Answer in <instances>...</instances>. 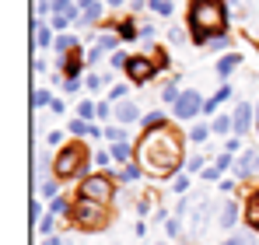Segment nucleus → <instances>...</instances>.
Returning a JSON list of instances; mask_svg holds the SVG:
<instances>
[{
  "label": "nucleus",
  "instance_id": "f257e3e1",
  "mask_svg": "<svg viewBox=\"0 0 259 245\" xmlns=\"http://www.w3.org/2000/svg\"><path fill=\"white\" fill-rule=\"evenodd\" d=\"M137 154H140V161H144V172H151V175H158V179L179 172L182 165L189 161V158L182 154V137L175 133L172 126L147 130L144 140H140V147H137Z\"/></svg>",
  "mask_w": 259,
  "mask_h": 245
},
{
  "label": "nucleus",
  "instance_id": "f03ea898",
  "mask_svg": "<svg viewBox=\"0 0 259 245\" xmlns=\"http://www.w3.org/2000/svg\"><path fill=\"white\" fill-rule=\"evenodd\" d=\"M186 25H189L196 42H210V35L221 39L228 32V7H224V0H189Z\"/></svg>",
  "mask_w": 259,
  "mask_h": 245
},
{
  "label": "nucleus",
  "instance_id": "7ed1b4c3",
  "mask_svg": "<svg viewBox=\"0 0 259 245\" xmlns=\"http://www.w3.org/2000/svg\"><path fill=\"white\" fill-rule=\"evenodd\" d=\"M88 172V147L84 144H70V147H63L60 154H56V161H53V175L56 179H77V175H84Z\"/></svg>",
  "mask_w": 259,
  "mask_h": 245
},
{
  "label": "nucleus",
  "instance_id": "20e7f679",
  "mask_svg": "<svg viewBox=\"0 0 259 245\" xmlns=\"http://www.w3.org/2000/svg\"><path fill=\"white\" fill-rule=\"evenodd\" d=\"M70 221H74L81 231H102V224H105V207L91 203V200H77V203L70 207Z\"/></svg>",
  "mask_w": 259,
  "mask_h": 245
},
{
  "label": "nucleus",
  "instance_id": "39448f33",
  "mask_svg": "<svg viewBox=\"0 0 259 245\" xmlns=\"http://www.w3.org/2000/svg\"><path fill=\"white\" fill-rule=\"evenodd\" d=\"M112 196H116V189H112V179L109 175H84L81 179V200H91V203H112Z\"/></svg>",
  "mask_w": 259,
  "mask_h": 245
},
{
  "label": "nucleus",
  "instance_id": "423d86ee",
  "mask_svg": "<svg viewBox=\"0 0 259 245\" xmlns=\"http://www.w3.org/2000/svg\"><path fill=\"white\" fill-rule=\"evenodd\" d=\"M203 102H207V98H203L200 91L186 88V91H182V98L175 102V116H179V119H193V116H200V112H203Z\"/></svg>",
  "mask_w": 259,
  "mask_h": 245
},
{
  "label": "nucleus",
  "instance_id": "0eeeda50",
  "mask_svg": "<svg viewBox=\"0 0 259 245\" xmlns=\"http://www.w3.org/2000/svg\"><path fill=\"white\" fill-rule=\"evenodd\" d=\"M154 70H158V63H154V60H147V56H130V63H126V74H130V81H133V84L151 81V77H154Z\"/></svg>",
  "mask_w": 259,
  "mask_h": 245
},
{
  "label": "nucleus",
  "instance_id": "6e6552de",
  "mask_svg": "<svg viewBox=\"0 0 259 245\" xmlns=\"http://www.w3.org/2000/svg\"><path fill=\"white\" fill-rule=\"evenodd\" d=\"M210 217H214V203H210V200H200V203L193 207V214H189V231H193V235L200 238V235L207 231Z\"/></svg>",
  "mask_w": 259,
  "mask_h": 245
},
{
  "label": "nucleus",
  "instance_id": "1a4fd4ad",
  "mask_svg": "<svg viewBox=\"0 0 259 245\" xmlns=\"http://www.w3.org/2000/svg\"><path fill=\"white\" fill-rule=\"evenodd\" d=\"M231 116H235V137H245V133H249V126L256 123L252 105H249V102H238V109H235Z\"/></svg>",
  "mask_w": 259,
  "mask_h": 245
},
{
  "label": "nucleus",
  "instance_id": "9d476101",
  "mask_svg": "<svg viewBox=\"0 0 259 245\" xmlns=\"http://www.w3.org/2000/svg\"><path fill=\"white\" fill-rule=\"evenodd\" d=\"M235 175H259V151H256V147H252V151H245V154L238 158Z\"/></svg>",
  "mask_w": 259,
  "mask_h": 245
},
{
  "label": "nucleus",
  "instance_id": "9b49d317",
  "mask_svg": "<svg viewBox=\"0 0 259 245\" xmlns=\"http://www.w3.org/2000/svg\"><path fill=\"white\" fill-rule=\"evenodd\" d=\"M112 119H119L123 126H133V123L144 119V116H140V109H137L133 102H119V105H116V116H112Z\"/></svg>",
  "mask_w": 259,
  "mask_h": 245
},
{
  "label": "nucleus",
  "instance_id": "f8f14e48",
  "mask_svg": "<svg viewBox=\"0 0 259 245\" xmlns=\"http://www.w3.org/2000/svg\"><path fill=\"white\" fill-rule=\"evenodd\" d=\"M238 63H242V56H238V53L221 56V60H217V77H221V81H224V77H231V74L238 70Z\"/></svg>",
  "mask_w": 259,
  "mask_h": 245
},
{
  "label": "nucleus",
  "instance_id": "ddd939ff",
  "mask_svg": "<svg viewBox=\"0 0 259 245\" xmlns=\"http://www.w3.org/2000/svg\"><path fill=\"white\" fill-rule=\"evenodd\" d=\"M245 224H249L252 231H259V189L245 200Z\"/></svg>",
  "mask_w": 259,
  "mask_h": 245
},
{
  "label": "nucleus",
  "instance_id": "4468645a",
  "mask_svg": "<svg viewBox=\"0 0 259 245\" xmlns=\"http://www.w3.org/2000/svg\"><path fill=\"white\" fill-rule=\"evenodd\" d=\"M56 63L63 67L67 81H70V77H81V67H84V60H77V56H63V60H56Z\"/></svg>",
  "mask_w": 259,
  "mask_h": 245
},
{
  "label": "nucleus",
  "instance_id": "2eb2a0df",
  "mask_svg": "<svg viewBox=\"0 0 259 245\" xmlns=\"http://www.w3.org/2000/svg\"><path fill=\"white\" fill-rule=\"evenodd\" d=\"M109 154H112V161L130 165V154H133V147H130V140H119V144H112V147H109Z\"/></svg>",
  "mask_w": 259,
  "mask_h": 245
},
{
  "label": "nucleus",
  "instance_id": "dca6fc26",
  "mask_svg": "<svg viewBox=\"0 0 259 245\" xmlns=\"http://www.w3.org/2000/svg\"><path fill=\"white\" fill-rule=\"evenodd\" d=\"M235 221H238V207L228 200V203L221 207V228H235Z\"/></svg>",
  "mask_w": 259,
  "mask_h": 245
},
{
  "label": "nucleus",
  "instance_id": "f3484780",
  "mask_svg": "<svg viewBox=\"0 0 259 245\" xmlns=\"http://www.w3.org/2000/svg\"><path fill=\"white\" fill-rule=\"evenodd\" d=\"M140 175H144V168H140V165H123V168L116 172V179H119V182H137Z\"/></svg>",
  "mask_w": 259,
  "mask_h": 245
},
{
  "label": "nucleus",
  "instance_id": "a211bd4d",
  "mask_svg": "<svg viewBox=\"0 0 259 245\" xmlns=\"http://www.w3.org/2000/svg\"><path fill=\"white\" fill-rule=\"evenodd\" d=\"M210 130H214V133H235V116H217V119L210 123Z\"/></svg>",
  "mask_w": 259,
  "mask_h": 245
},
{
  "label": "nucleus",
  "instance_id": "6ab92c4d",
  "mask_svg": "<svg viewBox=\"0 0 259 245\" xmlns=\"http://www.w3.org/2000/svg\"><path fill=\"white\" fill-rule=\"evenodd\" d=\"M221 245H256V235L252 231H238V235H228Z\"/></svg>",
  "mask_w": 259,
  "mask_h": 245
},
{
  "label": "nucleus",
  "instance_id": "aec40b11",
  "mask_svg": "<svg viewBox=\"0 0 259 245\" xmlns=\"http://www.w3.org/2000/svg\"><path fill=\"white\" fill-rule=\"evenodd\" d=\"M161 126H168V116H165V112H151V116H144V130H161Z\"/></svg>",
  "mask_w": 259,
  "mask_h": 245
},
{
  "label": "nucleus",
  "instance_id": "412c9836",
  "mask_svg": "<svg viewBox=\"0 0 259 245\" xmlns=\"http://www.w3.org/2000/svg\"><path fill=\"white\" fill-rule=\"evenodd\" d=\"M95 116H98V102H81V105H77V119L91 123Z\"/></svg>",
  "mask_w": 259,
  "mask_h": 245
},
{
  "label": "nucleus",
  "instance_id": "4be33fe9",
  "mask_svg": "<svg viewBox=\"0 0 259 245\" xmlns=\"http://www.w3.org/2000/svg\"><path fill=\"white\" fill-rule=\"evenodd\" d=\"M116 32H119V39H126V42H133V39H140V28H137V25H133V21H123V25H119V28H116Z\"/></svg>",
  "mask_w": 259,
  "mask_h": 245
},
{
  "label": "nucleus",
  "instance_id": "5701e85b",
  "mask_svg": "<svg viewBox=\"0 0 259 245\" xmlns=\"http://www.w3.org/2000/svg\"><path fill=\"white\" fill-rule=\"evenodd\" d=\"M98 14H102V4L95 0L91 7H84V14H81V21H77V25H95V21H98Z\"/></svg>",
  "mask_w": 259,
  "mask_h": 245
},
{
  "label": "nucleus",
  "instance_id": "b1692460",
  "mask_svg": "<svg viewBox=\"0 0 259 245\" xmlns=\"http://www.w3.org/2000/svg\"><path fill=\"white\" fill-rule=\"evenodd\" d=\"M35 42H39V46H56V42H53V28H46V25H35Z\"/></svg>",
  "mask_w": 259,
  "mask_h": 245
},
{
  "label": "nucleus",
  "instance_id": "393cba45",
  "mask_svg": "<svg viewBox=\"0 0 259 245\" xmlns=\"http://www.w3.org/2000/svg\"><path fill=\"white\" fill-rule=\"evenodd\" d=\"M207 137H210V126H203V123H196V126L189 130V140H193V144H203Z\"/></svg>",
  "mask_w": 259,
  "mask_h": 245
},
{
  "label": "nucleus",
  "instance_id": "a878e982",
  "mask_svg": "<svg viewBox=\"0 0 259 245\" xmlns=\"http://www.w3.org/2000/svg\"><path fill=\"white\" fill-rule=\"evenodd\" d=\"M147 7H151L154 14H161V18L172 14V0H147Z\"/></svg>",
  "mask_w": 259,
  "mask_h": 245
},
{
  "label": "nucleus",
  "instance_id": "bb28decb",
  "mask_svg": "<svg viewBox=\"0 0 259 245\" xmlns=\"http://www.w3.org/2000/svg\"><path fill=\"white\" fill-rule=\"evenodd\" d=\"M74 21H81L77 14H53V28L60 32V28H67V25H74Z\"/></svg>",
  "mask_w": 259,
  "mask_h": 245
},
{
  "label": "nucleus",
  "instance_id": "cd10ccee",
  "mask_svg": "<svg viewBox=\"0 0 259 245\" xmlns=\"http://www.w3.org/2000/svg\"><path fill=\"white\" fill-rule=\"evenodd\" d=\"M53 14H77V4H70V0H53Z\"/></svg>",
  "mask_w": 259,
  "mask_h": 245
},
{
  "label": "nucleus",
  "instance_id": "c85d7f7f",
  "mask_svg": "<svg viewBox=\"0 0 259 245\" xmlns=\"http://www.w3.org/2000/svg\"><path fill=\"white\" fill-rule=\"evenodd\" d=\"M70 133H74V137H91V123H84V119H70Z\"/></svg>",
  "mask_w": 259,
  "mask_h": 245
},
{
  "label": "nucleus",
  "instance_id": "c756f323",
  "mask_svg": "<svg viewBox=\"0 0 259 245\" xmlns=\"http://www.w3.org/2000/svg\"><path fill=\"white\" fill-rule=\"evenodd\" d=\"M53 102H56V98H53L49 91H35V95H32V105H35V109H46V105H53Z\"/></svg>",
  "mask_w": 259,
  "mask_h": 245
},
{
  "label": "nucleus",
  "instance_id": "7c9ffc66",
  "mask_svg": "<svg viewBox=\"0 0 259 245\" xmlns=\"http://www.w3.org/2000/svg\"><path fill=\"white\" fill-rule=\"evenodd\" d=\"M105 84H109V74H91V77H88V88H91L95 95H98V88H105Z\"/></svg>",
  "mask_w": 259,
  "mask_h": 245
},
{
  "label": "nucleus",
  "instance_id": "2f4dec72",
  "mask_svg": "<svg viewBox=\"0 0 259 245\" xmlns=\"http://www.w3.org/2000/svg\"><path fill=\"white\" fill-rule=\"evenodd\" d=\"M105 140L119 144V140H126V130H123V126H109V130H105Z\"/></svg>",
  "mask_w": 259,
  "mask_h": 245
},
{
  "label": "nucleus",
  "instance_id": "473e14b6",
  "mask_svg": "<svg viewBox=\"0 0 259 245\" xmlns=\"http://www.w3.org/2000/svg\"><path fill=\"white\" fill-rule=\"evenodd\" d=\"M49 214H53V217H56V214H70V207H67V200L56 196V200H49Z\"/></svg>",
  "mask_w": 259,
  "mask_h": 245
},
{
  "label": "nucleus",
  "instance_id": "72a5a7b5",
  "mask_svg": "<svg viewBox=\"0 0 259 245\" xmlns=\"http://www.w3.org/2000/svg\"><path fill=\"white\" fill-rule=\"evenodd\" d=\"M161 98H165V102H179V98H182V91H179V88H175V84H168V88H161Z\"/></svg>",
  "mask_w": 259,
  "mask_h": 245
},
{
  "label": "nucleus",
  "instance_id": "f704fd0d",
  "mask_svg": "<svg viewBox=\"0 0 259 245\" xmlns=\"http://www.w3.org/2000/svg\"><path fill=\"white\" fill-rule=\"evenodd\" d=\"M42 196L46 200H56V179H42Z\"/></svg>",
  "mask_w": 259,
  "mask_h": 245
},
{
  "label": "nucleus",
  "instance_id": "c9c22d12",
  "mask_svg": "<svg viewBox=\"0 0 259 245\" xmlns=\"http://www.w3.org/2000/svg\"><path fill=\"white\" fill-rule=\"evenodd\" d=\"M39 231H42L46 238H49V235H53V231H56V221H53V214H49V217H42V221H39Z\"/></svg>",
  "mask_w": 259,
  "mask_h": 245
},
{
  "label": "nucleus",
  "instance_id": "e433bc0d",
  "mask_svg": "<svg viewBox=\"0 0 259 245\" xmlns=\"http://www.w3.org/2000/svg\"><path fill=\"white\" fill-rule=\"evenodd\" d=\"M231 165H235V161H231V154H228V151H224V154H217L214 168H217V172H228V168H231Z\"/></svg>",
  "mask_w": 259,
  "mask_h": 245
},
{
  "label": "nucleus",
  "instance_id": "4c0bfd02",
  "mask_svg": "<svg viewBox=\"0 0 259 245\" xmlns=\"http://www.w3.org/2000/svg\"><path fill=\"white\" fill-rule=\"evenodd\" d=\"M109 63H112V67H116V70H123V67H126V63H130V56H126V53H119V49H116V53H112V60H109Z\"/></svg>",
  "mask_w": 259,
  "mask_h": 245
},
{
  "label": "nucleus",
  "instance_id": "58836bf2",
  "mask_svg": "<svg viewBox=\"0 0 259 245\" xmlns=\"http://www.w3.org/2000/svg\"><path fill=\"white\" fill-rule=\"evenodd\" d=\"M95 46H98L102 53H109V49H116V39H112V35H98V42H95Z\"/></svg>",
  "mask_w": 259,
  "mask_h": 245
},
{
  "label": "nucleus",
  "instance_id": "ea45409f",
  "mask_svg": "<svg viewBox=\"0 0 259 245\" xmlns=\"http://www.w3.org/2000/svg\"><path fill=\"white\" fill-rule=\"evenodd\" d=\"M165 231H168L172 238H179V235H182V221H179V217H172V221L165 224Z\"/></svg>",
  "mask_w": 259,
  "mask_h": 245
},
{
  "label": "nucleus",
  "instance_id": "a19ab883",
  "mask_svg": "<svg viewBox=\"0 0 259 245\" xmlns=\"http://www.w3.org/2000/svg\"><path fill=\"white\" fill-rule=\"evenodd\" d=\"M81 88H84V84H81V77H70V81L63 84V91H67V95H77Z\"/></svg>",
  "mask_w": 259,
  "mask_h": 245
},
{
  "label": "nucleus",
  "instance_id": "79ce46f5",
  "mask_svg": "<svg viewBox=\"0 0 259 245\" xmlns=\"http://www.w3.org/2000/svg\"><path fill=\"white\" fill-rule=\"evenodd\" d=\"M200 168H203V158H200V154H196V158H189V161H186V172H200Z\"/></svg>",
  "mask_w": 259,
  "mask_h": 245
},
{
  "label": "nucleus",
  "instance_id": "37998d69",
  "mask_svg": "<svg viewBox=\"0 0 259 245\" xmlns=\"http://www.w3.org/2000/svg\"><path fill=\"white\" fill-rule=\"evenodd\" d=\"M186 189H189V175H179L175 179V193H186Z\"/></svg>",
  "mask_w": 259,
  "mask_h": 245
},
{
  "label": "nucleus",
  "instance_id": "c03bdc74",
  "mask_svg": "<svg viewBox=\"0 0 259 245\" xmlns=\"http://www.w3.org/2000/svg\"><path fill=\"white\" fill-rule=\"evenodd\" d=\"M175 214H179V217H186V214H189V196H182V200H179V207H175Z\"/></svg>",
  "mask_w": 259,
  "mask_h": 245
},
{
  "label": "nucleus",
  "instance_id": "a18cd8bd",
  "mask_svg": "<svg viewBox=\"0 0 259 245\" xmlns=\"http://www.w3.org/2000/svg\"><path fill=\"white\" fill-rule=\"evenodd\" d=\"M112 161V154H109V151H98V154H95V165H98V168H102V165H109Z\"/></svg>",
  "mask_w": 259,
  "mask_h": 245
},
{
  "label": "nucleus",
  "instance_id": "49530a36",
  "mask_svg": "<svg viewBox=\"0 0 259 245\" xmlns=\"http://www.w3.org/2000/svg\"><path fill=\"white\" fill-rule=\"evenodd\" d=\"M207 46H210V49H214V53H217V49H224V46H228V35H221V39H210V42H207Z\"/></svg>",
  "mask_w": 259,
  "mask_h": 245
},
{
  "label": "nucleus",
  "instance_id": "de8ad7c7",
  "mask_svg": "<svg viewBox=\"0 0 259 245\" xmlns=\"http://www.w3.org/2000/svg\"><path fill=\"white\" fill-rule=\"evenodd\" d=\"M140 39H144V42L154 39V25H144V28H140Z\"/></svg>",
  "mask_w": 259,
  "mask_h": 245
},
{
  "label": "nucleus",
  "instance_id": "09e8293b",
  "mask_svg": "<svg viewBox=\"0 0 259 245\" xmlns=\"http://www.w3.org/2000/svg\"><path fill=\"white\" fill-rule=\"evenodd\" d=\"M168 42L179 46V42H182V28H172V32H168Z\"/></svg>",
  "mask_w": 259,
  "mask_h": 245
},
{
  "label": "nucleus",
  "instance_id": "8fccbe9b",
  "mask_svg": "<svg viewBox=\"0 0 259 245\" xmlns=\"http://www.w3.org/2000/svg\"><path fill=\"white\" fill-rule=\"evenodd\" d=\"M109 95H112V98H123V95H126V84H116V88H112Z\"/></svg>",
  "mask_w": 259,
  "mask_h": 245
},
{
  "label": "nucleus",
  "instance_id": "3c124183",
  "mask_svg": "<svg viewBox=\"0 0 259 245\" xmlns=\"http://www.w3.org/2000/svg\"><path fill=\"white\" fill-rule=\"evenodd\" d=\"M60 140H63V133H60V130H53V133L46 137V144H60Z\"/></svg>",
  "mask_w": 259,
  "mask_h": 245
},
{
  "label": "nucleus",
  "instance_id": "603ef678",
  "mask_svg": "<svg viewBox=\"0 0 259 245\" xmlns=\"http://www.w3.org/2000/svg\"><path fill=\"white\" fill-rule=\"evenodd\" d=\"M238 140H242V137H231V140L224 144V147H228V154H235V151H238Z\"/></svg>",
  "mask_w": 259,
  "mask_h": 245
},
{
  "label": "nucleus",
  "instance_id": "864d4df0",
  "mask_svg": "<svg viewBox=\"0 0 259 245\" xmlns=\"http://www.w3.org/2000/svg\"><path fill=\"white\" fill-rule=\"evenodd\" d=\"M63 242H67V238H56V235H49V238H46L42 245H63Z\"/></svg>",
  "mask_w": 259,
  "mask_h": 245
},
{
  "label": "nucleus",
  "instance_id": "5fc2aeb1",
  "mask_svg": "<svg viewBox=\"0 0 259 245\" xmlns=\"http://www.w3.org/2000/svg\"><path fill=\"white\" fill-rule=\"evenodd\" d=\"M105 4H109V7H123L126 0H105Z\"/></svg>",
  "mask_w": 259,
  "mask_h": 245
},
{
  "label": "nucleus",
  "instance_id": "6e6d98bb",
  "mask_svg": "<svg viewBox=\"0 0 259 245\" xmlns=\"http://www.w3.org/2000/svg\"><path fill=\"white\" fill-rule=\"evenodd\" d=\"M77 4H81V7H91V4H95V0H77Z\"/></svg>",
  "mask_w": 259,
  "mask_h": 245
},
{
  "label": "nucleus",
  "instance_id": "4d7b16f0",
  "mask_svg": "<svg viewBox=\"0 0 259 245\" xmlns=\"http://www.w3.org/2000/svg\"><path fill=\"white\" fill-rule=\"evenodd\" d=\"M133 7H144V0H133Z\"/></svg>",
  "mask_w": 259,
  "mask_h": 245
},
{
  "label": "nucleus",
  "instance_id": "13d9d810",
  "mask_svg": "<svg viewBox=\"0 0 259 245\" xmlns=\"http://www.w3.org/2000/svg\"><path fill=\"white\" fill-rule=\"evenodd\" d=\"M256 130H259V105H256Z\"/></svg>",
  "mask_w": 259,
  "mask_h": 245
},
{
  "label": "nucleus",
  "instance_id": "bf43d9fd",
  "mask_svg": "<svg viewBox=\"0 0 259 245\" xmlns=\"http://www.w3.org/2000/svg\"><path fill=\"white\" fill-rule=\"evenodd\" d=\"M63 245H70V242H63Z\"/></svg>",
  "mask_w": 259,
  "mask_h": 245
}]
</instances>
